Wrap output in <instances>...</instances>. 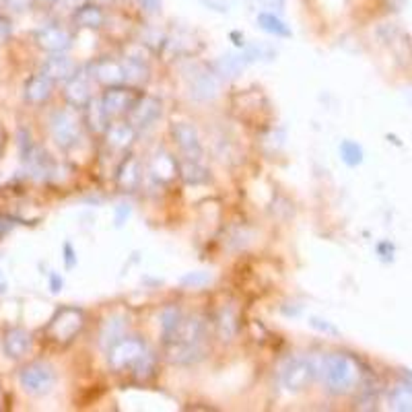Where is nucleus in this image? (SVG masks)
Wrapping results in <instances>:
<instances>
[{
	"instance_id": "obj_1",
	"label": "nucleus",
	"mask_w": 412,
	"mask_h": 412,
	"mask_svg": "<svg viewBox=\"0 0 412 412\" xmlns=\"http://www.w3.org/2000/svg\"><path fill=\"white\" fill-rule=\"evenodd\" d=\"M165 355L175 365H194L206 355V326L200 318H186L180 309L169 307L161 316Z\"/></svg>"
},
{
	"instance_id": "obj_2",
	"label": "nucleus",
	"mask_w": 412,
	"mask_h": 412,
	"mask_svg": "<svg viewBox=\"0 0 412 412\" xmlns=\"http://www.w3.org/2000/svg\"><path fill=\"white\" fill-rule=\"evenodd\" d=\"M319 374H321L326 390L336 396L353 392L361 381L359 363L353 356L344 355V353H332L326 356L319 365Z\"/></svg>"
},
{
	"instance_id": "obj_3",
	"label": "nucleus",
	"mask_w": 412,
	"mask_h": 412,
	"mask_svg": "<svg viewBox=\"0 0 412 412\" xmlns=\"http://www.w3.org/2000/svg\"><path fill=\"white\" fill-rule=\"evenodd\" d=\"M108 361L113 371H134L136 375H149L153 371V353L140 338H120L108 351Z\"/></svg>"
},
{
	"instance_id": "obj_4",
	"label": "nucleus",
	"mask_w": 412,
	"mask_h": 412,
	"mask_svg": "<svg viewBox=\"0 0 412 412\" xmlns=\"http://www.w3.org/2000/svg\"><path fill=\"white\" fill-rule=\"evenodd\" d=\"M319 374V367L316 361L307 356H295L289 359L281 367V383L289 392H303L307 390Z\"/></svg>"
},
{
	"instance_id": "obj_5",
	"label": "nucleus",
	"mask_w": 412,
	"mask_h": 412,
	"mask_svg": "<svg viewBox=\"0 0 412 412\" xmlns=\"http://www.w3.org/2000/svg\"><path fill=\"white\" fill-rule=\"evenodd\" d=\"M19 383L31 396H46L56 386V369L46 361H34L21 369Z\"/></svg>"
},
{
	"instance_id": "obj_6",
	"label": "nucleus",
	"mask_w": 412,
	"mask_h": 412,
	"mask_svg": "<svg viewBox=\"0 0 412 412\" xmlns=\"http://www.w3.org/2000/svg\"><path fill=\"white\" fill-rule=\"evenodd\" d=\"M83 326H85V316H83L81 309H76V307H62V309H58L56 316L50 321L48 334L52 336V340H56L60 344H68V342H73L78 336Z\"/></svg>"
},
{
	"instance_id": "obj_7",
	"label": "nucleus",
	"mask_w": 412,
	"mask_h": 412,
	"mask_svg": "<svg viewBox=\"0 0 412 412\" xmlns=\"http://www.w3.org/2000/svg\"><path fill=\"white\" fill-rule=\"evenodd\" d=\"M19 145L21 157H23V163H25V169L29 171V175L34 180H39V182L50 180L54 175V168L56 165H54L52 157L48 155V150L41 149L36 143H31L29 134H27V138L21 140Z\"/></svg>"
},
{
	"instance_id": "obj_8",
	"label": "nucleus",
	"mask_w": 412,
	"mask_h": 412,
	"mask_svg": "<svg viewBox=\"0 0 412 412\" xmlns=\"http://www.w3.org/2000/svg\"><path fill=\"white\" fill-rule=\"evenodd\" d=\"M50 132L60 149H73L81 138V122L71 110H56L50 115Z\"/></svg>"
},
{
	"instance_id": "obj_9",
	"label": "nucleus",
	"mask_w": 412,
	"mask_h": 412,
	"mask_svg": "<svg viewBox=\"0 0 412 412\" xmlns=\"http://www.w3.org/2000/svg\"><path fill=\"white\" fill-rule=\"evenodd\" d=\"M171 136H173L180 153L184 155V159L202 161L205 149H202L200 136H198V130H196L194 124H190V122H175L171 126Z\"/></svg>"
},
{
	"instance_id": "obj_10",
	"label": "nucleus",
	"mask_w": 412,
	"mask_h": 412,
	"mask_svg": "<svg viewBox=\"0 0 412 412\" xmlns=\"http://www.w3.org/2000/svg\"><path fill=\"white\" fill-rule=\"evenodd\" d=\"M138 99L136 91L128 87V85H113L108 87V91L101 97V103H103V110L108 113V118H120L124 113H128L132 108V103Z\"/></svg>"
},
{
	"instance_id": "obj_11",
	"label": "nucleus",
	"mask_w": 412,
	"mask_h": 412,
	"mask_svg": "<svg viewBox=\"0 0 412 412\" xmlns=\"http://www.w3.org/2000/svg\"><path fill=\"white\" fill-rule=\"evenodd\" d=\"M91 73L85 68H76V73L64 85V97L71 108H85L91 101Z\"/></svg>"
},
{
	"instance_id": "obj_12",
	"label": "nucleus",
	"mask_w": 412,
	"mask_h": 412,
	"mask_svg": "<svg viewBox=\"0 0 412 412\" xmlns=\"http://www.w3.org/2000/svg\"><path fill=\"white\" fill-rule=\"evenodd\" d=\"M36 43L50 54H62L73 46V36L60 25H43L36 31Z\"/></svg>"
},
{
	"instance_id": "obj_13",
	"label": "nucleus",
	"mask_w": 412,
	"mask_h": 412,
	"mask_svg": "<svg viewBox=\"0 0 412 412\" xmlns=\"http://www.w3.org/2000/svg\"><path fill=\"white\" fill-rule=\"evenodd\" d=\"M161 115V101L155 97H138L128 110V124L134 130H145Z\"/></svg>"
},
{
	"instance_id": "obj_14",
	"label": "nucleus",
	"mask_w": 412,
	"mask_h": 412,
	"mask_svg": "<svg viewBox=\"0 0 412 412\" xmlns=\"http://www.w3.org/2000/svg\"><path fill=\"white\" fill-rule=\"evenodd\" d=\"M75 73V60L66 56L64 52H62V54H52V56L43 62V66H41V75L48 76L52 83H66Z\"/></svg>"
},
{
	"instance_id": "obj_15",
	"label": "nucleus",
	"mask_w": 412,
	"mask_h": 412,
	"mask_svg": "<svg viewBox=\"0 0 412 412\" xmlns=\"http://www.w3.org/2000/svg\"><path fill=\"white\" fill-rule=\"evenodd\" d=\"M221 91V78L215 73L208 71H198L190 81V95L198 101L215 99Z\"/></svg>"
},
{
	"instance_id": "obj_16",
	"label": "nucleus",
	"mask_w": 412,
	"mask_h": 412,
	"mask_svg": "<svg viewBox=\"0 0 412 412\" xmlns=\"http://www.w3.org/2000/svg\"><path fill=\"white\" fill-rule=\"evenodd\" d=\"M93 76L108 85V87H113V85H126V75H124V64L122 60H113V58H101L93 64Z\"/></svg>"
},
{
	"instance_id": "obj_17",
	"label": "nucleus",
	"mask_w": 412,
	"mask_h": 412,
	"mask_svg": "<svg viewBox=\"0 0 412 412\" xmlns=\"http://www.w3.org/2000/svg\"><path fill=\"white\" fill-rule=\"evenodd\" d=\"M34 338L23 328H11L2 338V349L9 359H21L31 351Z\"/></svg>"
},
{
	"instance_id": "obj_18",
	"label": "nucleus",
	"mask_w": 412,
	"mask_h": 412,
	"mask_svg": "<svg viewBox=\"0 0 412 412\" xmlns=\"http://www.w3.org/2000/svg\"><path fill=\"white\" fill-rule=\"evenodd\" d=\"M388 404L392 411L412 412V375L400 377L388 392Z\"/></svg>"
},
{
	"instance_id": "obj_19",
	"label": "nucleus",
	"mask_w": 412,
	"mask_h": 412,
	"mask_svg": "<svg viewBox=\"0 0 412 412\" xmlns=\"http://www.w3.org/2000/svg\"><path fill=\"white\" fill-rule=\"evenodd\" d=\"M52 89H54V83L48 76L39 73V75H34L25 83L23 95H25V101H29L34 105H41V103H46L50 99Z\"/></svg>"
},
{
	"instance_id": "obj_20",
	"label": "nucleus",
	"mask_w": 412,
	"mask_h": 412,
	"mask_svg": "<svg viewBox=\"0 0 412 412\" xmlns=\"http://www.w3.org/2000/svg\"><path fill=\"white\" fill-rule=\"evenodd\" d=\"M75 25L83 29H99L105 23V13L97 4H81L75 9Z\"/></svg>"
},
{
	"instance_id": "obj_21",
	"label": "nucleus",
	"mask_w": 412,
	"mask_h": 412,
	"mask_svg": "<svg viewBox=\"0 0 412 412\" xmlns=\"http://www.w3.org/2000/svg\"><path fill=\"white\" fill-rule=\"evenodd\" d=\"M136 136V130L132 128L128 122H115L110 124L108 130H105V138H108V145L115 150L128 149Z\"/></svg>"
},
{
	"instance_id": "obj_22",
	"label": "nucleus",
	"mask_w": 412,
	"mask_h": 412,
	"mask_svg": "<svg viewBox=\"0 0 412 412\" xmlns=\"http://www.w3.org/2000/svg\"><path fill=\"white\" fill-rule=\"evenodd\" d=\"M115 180H118V186L122 187V190H136L138 184H140V163H138V159L136 157H126L124 161H122V165L118 169V175H115Z\"/></svg>"
},
{
	"instance_id": "obj_23",
	"label": "nucleus",
	"mask_w": 412,
	"mask_h": 412,
	"mask_svg": "<svg viewBox=\"0 0 412 412\" xmlns=\"http://www.w3.org/2000/svg\"><path fill=\"white\" fill-rule=\"evenodd\" d=\"M124 64V75H126V85H143L149 78V64L147 60L138 56L122 58Z\"/></svg>"
},
{
	"instance_id": "obj_24",
	"label": "nucleus",
	"mask_w": 412,
	"mask_h": 412,
	"mask_svg": "<svg viewBox=\"0 0 412 412\" xmlns=\"http://www.w3.org/2000/svg\"><path fill=\"white\" fill-rule=\"evenodd\" d=\"M85 110H87V126H89V130L97 132V134L108 130L110 118H108V113L103 110L101 99H93V97H91V101L85 105Z\"/></svg>"
},
{
	"instance_id": "obj_25",
	"label": "nucleus",
	"mask_w": 412,
	"mask_h": 412,
	"mask_svg": "<svg viewBox=\"0 0 412 412\" xmlns=\"http://www.w3.org/2000/svg\"><path fill=\"white\" fill-rule=\"evenodd\" d=\"M175 171H177V163L169 157L168 153H161V155H155L153 163H150V175L159 182H169L175 177Z\"/></svg>"
},
{
	"instance_id": "obj_26",
	"label": "nucleus",
	"mask_w": 412,
	"mask_h": 412,
	"mask_svg": "<svg viewBox=\"0 0 412 412\" xmlns=\"http://www.w3.org/2000/svg\"><path fill=\"white\" fill-rule=\"evenodd\" d=\"M256 23H258V27H260L262 31L274 36V38H291L289 25L282 19H279L277 15H272V13H260V15L256 17Z\"/></svg>"
},
{
	"instance_id": "obj_27",
	"label": "nucleus",
	"mask_w": 412,
	"mask_h": 412,
	"mask_svg": "<svg viewBox=\"0 0 412 412\" xmlns=\"http://www.w3.org/2000/svg\"><path fill=\"white\" fill-rule=\"evenodd\" d=\"M120 338H124V319L110 318L103 326H101L99 342H101V346H103L105 351H110Z\"/></svg>"
},
{
	"instance_id": "obj_28",
	"label": "nucleus",
	"mask_w": 412,
	"mask_h": 412,
	"mask_svg": "<svg viewBox=\"0 0 412 412\" xmlns=\"http://www.w3.org/2000/svg\"><path fill=\"white\" fill-rule=\"evenodd\" d=\"M180 173H182L184 182L192 184V186L205 184L206 180H208V169L200 161H192V159H184L180 163Z\"/></svg>"
},
{
	"instance_id": "obj_29",
	"label": "nucleus",
	"mask_w": 412,
	"mask_h": 412,
	"mask_svg": "<svg viewBox=\"0 0 412 412\" xmlns=\"http://www.w3.org/2000/svg\"><path fill=\"white\" fill-rule=\"evenodd\" d=\"M217 330H219V336L221 340H233L240 332V321H237V314L229 307H223L219 318H217Z\"/></svg>"
},
{
	"instance_id": "obj_30",
	"label": "nucleus",
	"mask_w": 412,
	"mask_h": 412,
	"mask_svg": "<svg viewBox=\"0 0 412 412\" xmlns=\"http://www.w3.org/2000/svg\"><path fill=\"white\" fill-rule=\"evenodd\" d=\"M338 153H340L342 163L349 168H359L365 161V150L355 140H342L338 147Z\"/></svg>"
},
{
	"instance_id": "obj_31",
	"label": "nucleus",
	"mask_w": 412,
	"mask_h": 412,
	"mask_svg": "<svg viewBox=\"0 0 412 412\" xmlns=\"http://www.w3.org/2000/svg\"><path fill=\"white\" fill-rule=\"evenodd\" d=\"M208 282H210V274H208V272H190V274H186V277L182 279V284H187V287H192V289L205 287Z\"/></svg>"
},
{
	"instance_id": "obj_32",
	"label": "nucleus",
	"mask_w": 412,
	"mask_h": 412,
	"mask_svg": "<svg viewBox=\"0 0 412 412\" xmlns=\"http://www.w3.org/2000/svg\"><path fill=\"white\" fill-rule=\"evenodd\" d=\"M375 252H377V256L383 262H392L393 254H396V245L392 242H379V244L375 245Z\"/></svg>"
},
{
	"instance_id": "obj_33",
	"label": "nucleus",
	"mask_w": 412,
	"mask_h": 412,
	"mask_svg": "<svg viewBox=\"0 0 412 412\" xmlns=\"http://www.w3.org/2000/svg\"><path fill=\"white\" fill-rule=\"evenodd\" d=\"M311 326L314 328H318L319 332H326V334H334L336 336L338 330L332 326V324H328L326 319H318V318H311Z\"/></svg>"
},
{
	"instance_id": "obj_34",
	"label": "nucleus",
	"mask_w": 412,
	"mask_h": 412,
	"mask_svg": "<svg viewBox=\"0 0 412 412\" xmlns=\"http://www.w3.org/2000/svg\"><path fill=\"white\" fill-rule=\"evenodd\" d=\"M208 9L212 11H219V13H227L229 6H231V0H202Z\"/></svg>"
},
{
	"instance_id": "obj_35",
	"label": "nucleus",
	"mask_w": 412,
	"mask_h": 412,
	"mask_svg": "<svg viewBox=\"0 0 412 412\" xmlns=\"http://www.w3.org/2000/svg\"><path fill=\"white\" fill-rule=\"evenodd\" d=\"M64 262H66V268H73L76 264L75 249L71 244H64Z\"/></svg>"
},
{
	"instance_id": "obj_36",
	"label": "nucleus",
	"mask_w": 412,
	"mask_h": 412,
	"mask_svg": "<svg viewBox=\"0 0 412 412\" xmlns=\"http://www.w3.org/2000/svg\"><path fill=\"white\" fill-rule=\"evenodd\" d=\"M11 21L6 19L4 15H0V41H4V39L11 36Z\"/></svg>"
},
{
	"instance_id": "obj_37",
	"label": "nucleus",
	"mask_w": 412,
	"mask_h": 412,
	"mask_svg": "<svg viewBox=\"0 0 412 412\" xmlns=\"http://www.w3.org/2000/svg\"><path fill=\"white\" fill-rule=\"evenodd\" d=\"M128 215H130V206H128V205H120V206H118V217H115L118 225H122V223H124V217L128 219Z\"/></svg>"
},
{
	"instance_id": "obj_38",
	"label": "nucleus",
	"mask_w": 412,
	"mask_h": 412,
	"mask_svg": "<svg viewBox=\"0 0 412 412\" xmlns=\"http://www.w3.org/2000/svg\"><path fill=\"white\" fill-rule=\"evenodd\" d=\"M62 284H64V282H62V279L58 277L56 272H52V274H50V289H52V293L62 291Z\"/></svg>"
},
{
	"instance_id": "obj_39",
	"label": "nucleus",
	"mask_w": 412,
	"mask_h": 412,
	"mask_svg": "<svg viewBox=\"0 0 412 412\" xmlns=\"http://www.w3.org/2000/svg\"><path fill=\"white\" fill-rule=\"evenodd\" d=\"M140 4H143L147 11H150V13H155V11L159 9V0H140Z\"/></svg>"
},
{
	"instance_id": "obj_40",
	"label": "nucleus",
	"mask_w": 412,
	"mask_h": 412,
	"mask_svg": "<svg viewBox=\"0 0 412 412\" xmlns=\"http://www.w3.org/2000/svg\"><path fill=\"white\" fill-rule=\"evenodd\" d=\"M13 9H17V11H23V9H27V4H29V0H6Z\"/></svg>"
},
{
	"instance_id": "obj_41",
	"label": "nucleus",
	"mask_w": 412,
	"mask_h": 412,
	"mask_svg": "<svg viewBox=\"0 0 412 412\" xmlns=\"http://www.w3.org/2000/svg\"><path fill=\"white\" fill-rule=\"evenodd\" d=\"M2 150H4V132L0 130V155H2Z\"/></svg>"
},
{
	"instance_id": "obj_42",
	"label": "nucleus",
	"mask_w": 412,
	"mask_h": 412,
	"mask_svg": "<svg viewBox=\"0 0 412 412\" xmlns=\"http://www.w3.org/2000/svg\"><path fill=\"white\" fill-rule=\"evenodd\" d=\"M43 2H48V4H54V2H60V0H43Z\"/></svg>"
}]
</instances>
